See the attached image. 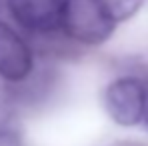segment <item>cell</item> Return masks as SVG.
I'll list each match as a JSON object with an SVG mask.
<instances>
[{
    "instance_id": "obj_3",
    "label": "cell",
    "mask_w": 148,
    "mask_h": 146,
    "mask_svg": "<svg viewBox=\"0 0 148 146\" xmlns=\"http://www.w3.org/2000/svg\"><path fill=\"white\" fill-rule=\"evenodd\" d=\"M6 4L14 20L30 32L46 34L60 28L64 0H6Z\"/></svg>"
},
{
    "instance_id": "obj_1",
    "label": "cell",
    "mask_w": 148,
    "mask_h": 146,
    "mask_svg": "<svg viewBox=\"0 0 148 146\" xmlns=\"http://www.w3.org/2000/svg\"><path fill=\"white\" fill-rule=\"evenodd\" d=\"M114 20L100 0H64L60 28L76 42L102 44L114 32Z\"/></svg>"
},
{
    "instance_id": "obj_5",
    "label": "cell",
    "mask_w": 148,
    "mask_h": 146,
    "mask_svg": "<svg viewBox=\"0 0 148 146\" xmlns=\"http://www.w3.org/2000/svg\"><path fill=\"white\" fill-rule=\"evenodd\" d=\"M100 4L106 8V12L114 22H120L134 16L144 4V0H100Z\"/></svg>"
},
{
    "instance_id": "obj_6",
    "label": "cell",
    "mask_w": 148,
    "mask_h": 146,
    "mask_svg": "<svg viewBox=\"0 0 148 146\" xmlns=\"http://www.w3.org/2000/svg\"><path fill=\"white\" fill-rule=\"evenodd\" d=\"M0 146H22L18 134L6 130V128H0Z\"/></svg>"
},
{
    "instance_id": "obj_8",
    "label": "cell",
    "mask_w": 148,
    "mask_h": 146,
    "mask_svg": "<svg viewBox=\"0 0 148 146\" xmlns=\"http://www.w3.org/2000/svg\"><path fill=\"white\" fill-rule=\"evenodd\" d=\"M142 122L148 128V92H146V104H144V114H142Z\"/></svg>"
},
{
    "instance_id": "obj_7",
    "label": "cell",
    "mask_w": 148,
    "mask_h": 146,
    "mask_svg": "<svg viewBox=\"0 0 148 146\" xmlns=\"http://www.w3.org/2000/svg\"><path fill=\"white\" fill-rule=\"evenodd\" d=\"M8 118H10V106L4 100H0V128L8 122Z\"/></svg>"
},
{
    "instance_id": "obj_4",
    "label": "cell",
    "mask_w": 148,
    "mask_h": 146,
    "mask_svg": "<svg viewBox=\"0 0 148 146\" xmlns=\"http://www.w3.org/2000/svg\"><path fill=\"white\" fill-rule=\"evenodd\" d=\"M32 52L14 28L0 22V76L8 82H22L32 72Z\"/></svg>"
},
{
    "instance_id": "obj_2",
    "label": "cell",
    "mask_w": 148,
    "mask_h": 146,
    "mask_svg": "<svg viewBox=\"0 0 148 146\" xmlns=\"http://www.w3.org/2000/svg\"><path fill=\"white\" fill-rule=\"evenodd\" d=\"M148 88L136 78H118L108 84L104 92V106L110 118L120 126H134L142 122Z\"/></svg>"
}]
</instances>
